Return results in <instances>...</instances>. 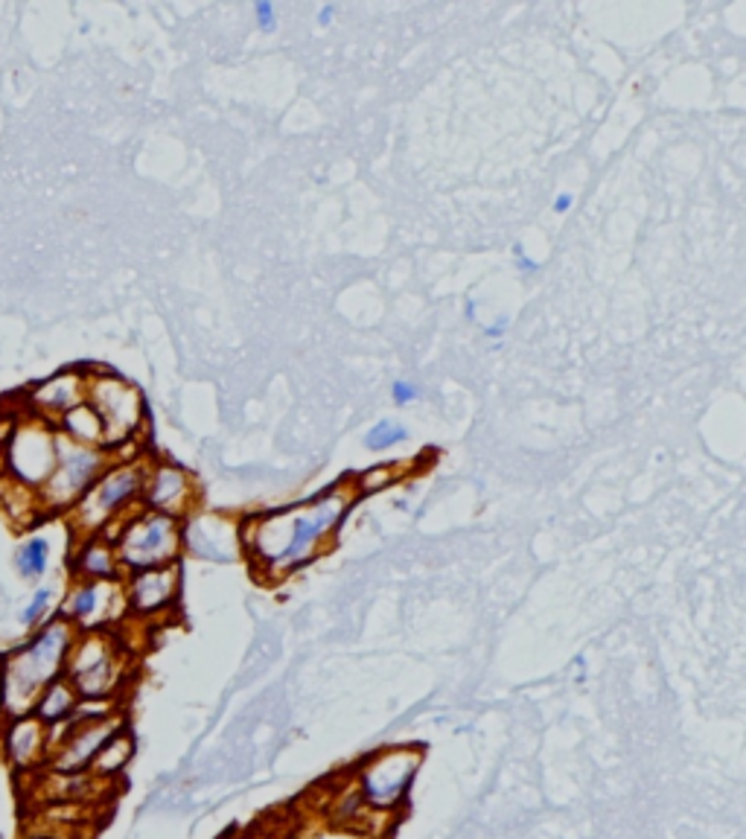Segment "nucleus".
Returning a JSON list of instances; mask_svg holds the SVG:
<instances>
[{
  "instance_id": "obj_1",
  "label": "nucleus",
  "mask_w": 746,
  "mask_h": 839,
  "mask_svg": "<svg viewBox=\"0 0 746 839\" xmlns=\"http://www.w3.org/2000/svg\"><path fill=\"white\" fill-rule=\"evenodd\" d=\"M353 499H356L353 484H333L310 504L263 513L257 519L245 522L240 528L243 555L252 557L254 569L266 583L303 569L327 548Z\"/></svg>"
},
{
  "instance_id": "obj_2",
  "label": "nucleus",
  "mask_w": 746,
  "mask_h": 839,
  "mask_svg": "<svg viewBox=\"0 0 746 839\" xmlns=\"http://www.w3.org/2000/svg\"><path fill=\"white\" fill-rule=\"evenodd\" d=\"M118 562L132 571L155 569V566H172L178 562L181 546V519L167 513L143 511L120 530L118 537Z\"/></svg>"
},
{
  "instance_id": "obj_3",
  "label": "nucleus",
  "mask_w": 746,
  "mask_h": 839,
  "mask_svg": "<svg viewBox=\"0 0 746 839\" xmlns=\"http://www.w3.org/2000/svg\"><path fill=\"white\" fill-rule=\"evenodd\" d=\"M146 472H149L146 461H123L102 472L100 479L88 488V493L74 504L76 525L82 530H100L102 525H109L114 516L126 511L129 504L141 499Z\"/></svg>"
},
{
  "instance_id": "obj_4",
  "label": "nucleus",
  "mask_w": 746,
  "mask_h": 839,
  "mask_svg": "<svg viewBox=\"0 0 746 839\" xmlns=\"http://www.w3.org/2000/svg\"><path fill=\"white\" fill-rule=\"evenodd\" d=\"M105 463H109L105 449L74 444V440L56 432V467L38 488L44 507H51V511L74 507L88 493L93 481L105 472Z\"/></svg>"
},
{
  "instance_id": "obj_5",
  "label": "nucleus",
  "mask_w": 746,
  "mask_h": 839,
  "mask_svg": "<svg viewBox=\"0 0 746 839\" xmlns=\"http://www.w3.org/2000/svg\"><path fill=\"white\" fill-rule=\"evenodd\" d=\"M85 403L100 414L102 428H105V449L129 444L137 435L143 423V396L126 379L111 377V373L88 377Z\"/></svg>"
},
{
  "instance_id": "obj_6",
  "label": "nucleus",
  "mask_w": 746,
  "mask_h": 839,
  "mask_svg": "<svg viewBox=\"0 0 746 839\" xmlns=\"http://www.w3.org/2000/svg\"><path fill=\"white\" fill-rule=\"evenodd\" d=\"M423 764V752L414 747L386 749L370 758L359 772V796L374 810H397L409 796L414 775Z\"/></svg>"
},
{
  "instance_id": "obj_7",
  "label": "nucleus",
  "mask_w": 746,
  "mask_h": 839,
  "mask_svg": "<svg viewBox=\"0 0 746 839\" xmlns=\"http://www.w3.org/2000/svg\"><path fill=\"white\" fill-rule=\"evenodd\" d=\"M7 467L18 481L42 488L56 467V432L51 423L30 417L12 428L7 440Z\"/></svg>"
},
{
  "instance_id": "obj_8",
  "label": "nucleus",
  "mask_w": 746,
  "mask_h": 839,
  "mask_svg": "<svg viewBox=\"0 0 746 839\" xmlns=\"http://www.w3.org/2000/svg\"><path fill=\"white\" fill-rule=\"evenodd\" d=\"M181 546L187 555L210 562H234L243 555V534L231 516L222 513H190L181 522Z\"/></svg>"
},
{
  "instance_id": "obj_9",
  "label": "nucleus",
  "mask_w": 746,
  "mask_h": 839,
  "mask_svg": "<svg viewBox=\"0 0 746 839\" xmlns=\"http://www.w3.org/2000/svg\"><path fill=\"white\" fill-rule=\"evenodd\" d=\"M70 638H74L70 627L59 622L51 624L42 636L30 641V647H24L12 662V682L18 689L30 694L33 689H42L44 682H51L53 673L59 671L65 656H68Z\"/></svg>"
},
{
  "instance_id": "obj_10",
  "label": "nucleus",
  "mask_w": 746,
  "mask_h": 839,
  "mask_svg": "<svg viewBox=\"0 0 746 839\" xmlns=\"http://www.w3.org/2000/svg\"><path fill=\"white\" fill-rule=\"evenodd\" d=\"M143 502H146V511L167 513V516H190L196 507V499H199V490H196L193 476L181 467H172V463H155L146 472V484H143Z\"/></svg>"
},
{
  "instance_id": "obj_11",
  "label": "nucleus",
  "mask_w": 746,
  "mask_h": 839,
  "mask_svg": "<svg viewBox=\"0 0 746 839\" xmlns=\"http://www.w3.org/2000/svg\"><path fill=\"white\" fill-rule=\"evenodd\" d=\"M178 583H181L178 562H172V566H155V569L132 571V578H129V586H126V604L132 606V613L143 615V618L164 615L169 606H176Z\"/></svg>"
},
{
  "instance_id": "obj_12",
  "label": "nucleus",
  "mask_w": 746,
  "mask_h": 839,
  "mask_svg": "<svg viewBox=\"0 0 746 839\" xmlns=\"http://www.w3.org/2000/svg\"><path fill=\"white\" fill-rule=\"evenodd\" d=\"M74 682L85 697H102L118 682V662L114 650L105 638H88L74 659Z\"/></svg>"
},
{
  "instance_id": "obj_13",
  "label": "nucleus",
  "mask_w": 746,
  "mask_h": 839,
  "mask_svg": "<svg viewBox=\"0 0 746 839\" xmlns=\"http://www.w3.org/2000/svg\"><path fill=\"white\" fill-rule=\"evenodd\" d=\"M85 388H88V377H85V373H70V370L44 379L42 385H35L33 394H30L33 417L44 419V423H53V419L62 417L65 412L85 403Z\"/></svg>"
},
{
  "instance_id": "obj_14",
  "label": "nucleus",
  "mask_w": 746,
  "mask_h": 839,
  "mask_svg": "<svg viewBox=\"0 0 746 839\" xmlns=\"http://www.w3.org/2000/svg\"><path fill=\"white\" fill-rule=\"evenodd\" d=\"M114 601H120V589L114 586V580H91L70 595L68 615L82 627H97V624L109 622L114 615Z\"/></svg>"
},
{
  "instance_id": "obj_15",
  "label": "nucleus",
  "mask_w": 746,
  "mask_h": 839,
  "mask_svg": "<svg viewBox=\"0 0 746 839\" xmlns=\"http://www.w3.org/2000/svg\"><path fill=\"white\" fill-rule=\"evenodd\" d=\"M59 428V435H65L68 440H74V444L105 449V428H102V419L88 403H79L76 409L62 414Z\"/></svg>"
},
{
  "instance_id": "obj_16",
  "label": "nucleus",
  "mask_w": 746,
  "mask_h": 839,
  "mask_svg": "<svg viewBox=\"0 0 746 839\" xmlns=\"http://www.w3.org/2000/svg\"><path fill=\"white\" fill-rule=\"evenodd\" d=\"M79 571L88 580H114L120 571L118 551L102 539H91L79 555Z\"/></svg>"
},
{
  "instance_id": "obj_17",
  "label": "nucleus",
  "mask_w": 746,
  "mask_h": 839,
  "mask_svg": "<svg viewBox=\"0 0 746 839\" xmlns=\"http://www.w3.org/2000/svg\"><path fill=\"white\" fill-rule=\"evenodd\" d=\"M114 731H118V723L114 720L97 723V726H91V729H85L82 738H76L74 747L68 749V761H65V767H68V770H76V767L88 764V761L100 756V749L114 738Z\"/></svg>"
},
{
  "instance_id": "obj_18",
  "label": "nucleus",
  "mask_w": 746,
  "mask_h": 839,
  "mask_svg": "<svg viewBox=\"0 0 746 839\" xmlns=\"http://www.w3.org/2000/svg\"><path fill=\"white\" fill-rule=\"evenodd\" d=\"M47 560H51V542L44 537L26 539L24 546L18 548L15 555V569L21 578L35 580L42 578L44 569H47Z\"/></svg>"
},
{
  "instance_id": "obj_19",
  "label": "nucleus",
  "mask_w": 746,
  "mask_h": 839,
  "mask_svg": "<svg viewBox=\"0 0 746 839\" xmlns=\"http://www.w3.org/2000/svg\"><path fill=\"white\" fill-rule=\"evenodd\" d=\"M405 440H409V428H405L400 419L391 417L377 419V423L365 432V437H361V444H365V449H370V452H386V449H391V446L397 444H405Z\"/></svg>"
},
{
  "instance_id": "obj_20",
  "label": "nucleus",
  "mask_w": 746,
  "mask_h": 839,
  "mask_svg": "<svg viewBox=\"0 0 746 839\" xmlns=\"http://www.w3.org/2000/svg\"><path fill=\"white\" fill-rule=\"evenodd\" d=\"M74 691H70L65 682H53L51 691L44 694L42 705H38V712H42L44 720H59V717H65V714L74 708Z\"/></svg>"
},
{
  "instance_id": "obj_21",
  "label": "nucleus",
  "mask_w": 746,
  "mask_h": 839,
  "mask_svg": "<svg viewBox=\"0 0 746 839\" xmlns=\"http://www.w3.org/2000/svg\"><path fill=\"white\" fill-rule=\"evenodd\" d=\"M397 467H400V463H379V467H374V470L361 472L353 490H361V493H377V490H386L388 484L397 481V476H400Z\"/></svg>"
},
{
  "instance_id": "obj_22",
  "label": "nucleus",
  "mask_w": 746,
  "mask_h": 839,
  "mask_svg": "<svg viewBox=\"0 0 746 839\" xmlns=\"http://www.w3.org/2000/svg\"><path fill=\"white\" fill-rule=\"evenodd\" d=\"M51 601H53V589L51 586L38 589V592L33 595V601H30L24 613H21V624H24V627H33V624L38 622L44 613H47Z\"/></svg>"
},
{
  "instance_id": "obj_23",
  "label": "nucleus",
  "mask_w": 746,
  "mask_h": 839,
  "mask_svg": "<svg viewBox=\"0 0 746 839\" xmlns=\"http://www.w3.org/2000/svg\"><path fill=\"white\" fill-rule=\"evenodd\" d=\"M417 396V382H411V379H394V385H391V400H394V405H411Z\"/></svg>"
},
{
  "instance_id": "obj_24",
  "label": "nucleus",
  "mask_w": 746,
  "mask_h": 839,
  "mask_svg": "<svg viewBox=\"0 0 746 839\" xmlns=\"http://www.w3.org/2000/svg\"><path fill=\"white\" fill-rule=\"evenodd\" d=\"M254 18H257V26L263 33H271L277 26V7L271 0H257L254 3Z\"/></svg>"
},
{
  "instance_id": "obj_25",
  "label": "nucleus",
  "mask_w": 746,
  "mask_h": 839,
  "mask_svg": "<svg viewBox=\"0 0 746 839\" xmlns=\"http://www.w3.org/2000/svg\"><path fill=\"white\" fill-rule=\"evenodd\" d=\"M513 262H516L520 275H537L539 271V262L534 260V257H528L522 245H513Z\"/></svg>"
},
{
  "instance_id": "obj_26",
  "label": "nucleus",
  "mask_w": 746,
  "mask_h": 839,
  "mask_svg": "<svg viewBox=\"0 0 746 839\" xmlns=\"http://www.w3.org/2000/svg\"><path fill=\"white\" fill-rule=\"evenodd\" d=\"M571 208H575V193H566V190H563V193L554 195V202H552L554 213H569Z\"/></svg>"
},
{
  "instance_id": "obj_27",
  "label": "nucleus",
  "mask_w": 746,
  "mask_h": 839,
  "mask_svg": "<svg viewBox=\"0 0 746 839\" xmlns=\"http://www.w3.org/2000/svg\"><path fill=\"white\" fill-rule=\"evenodd\" d=\"M336 12H338L336 3H327V7L319 9V15H315V21H319L321 26H330V24H333V21H336Z\"/></svg>"
},
{
  "instance_id": "obj_28",
  "label": "nucleus",
  "mask_w": 746,
  "mask_h": 839,
  "mask_svg": "<svg viewBox=\"0 0 746 839\" xmlns=\"http://www.w3.org/2000/svg\"><path fill=\"white\" fill-rule=\"evenodd\" d=\"M508 333V318H499L496 324H490V327H485V336L487 338H493V342H499V338Z\"/></svg>"
},
{
  "instance_id": "obj_29",
  "label": "nucleus",
  "mask_w": 746,
  "mask_h": 839,
  "mask_svg": "<svg viewBox=\"0 0 746 839\" xmlns=\"http://www.w3.org/2000/svg\"><path fill=\"white\" fill-rule=\"evenodd\" d=\"M464 312H467V318L476 321V301H467V310Z\"/></svg>"
},
{
  "instance_id": "obj_30",
  "label": "nucleus",
  "mask_w": 746,
  "mask_h": 839,
  "mask_svg": "<svg viewBox=\"0 0 746 839\" xmlns=\"http://www.w3.org/2000/svg\"><path fill=\"white\" fill-rule=\"evenodd\" d=\"M42 839H47V837H42Z\"/></svg>"
}]
</instances>
